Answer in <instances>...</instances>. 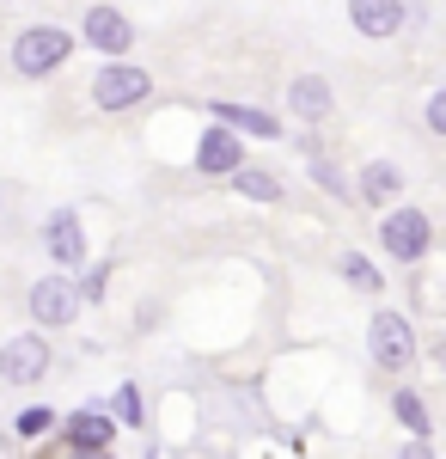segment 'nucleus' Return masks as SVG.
<instances>
[{"mask_svg":"<svg viewBox=\"0 0 446 459\" xmlns=\"http://www.w3.org/2000/svg\"><path fill=\"white\" fill-rule=\"evenodd\" d=\"M73 56V31L62 25H25V31L13 37V74L19 80H49V74H62Z\"/></svg>","mask_w":446,"mask_h":459,"instance_id":"1","label":"nucleus"},{"mask_svg":"<svg viewBox=\"0 0 446 459\" xmlns=\"http://www.w3.org/2000/svg\"><path fill=\"white\" fill-rule=\"evenodd\" d=\"M147 92H153V74L147 68H135L129 56H104L99 62V74H92V105L99 110H135V105H147Z\"/></svg>","mask_w":446,"mask_h":459,"instance_id":"2","label":"nucleus"},{"mask_svg":"<svg viewBox=\"0 0 446 459\" xmlns=\"http://www.w3.org/2000/svg\"><path fill=\"white\" fill-rule=\"evenodd\" d=\"M379 246L391 251V264H422L428 246H434V221L410 203H391V209L379 214Z\"/></svg>","mask_w":446,"mask_h":459,"instance_id":"3","label":"nucleus"},{"mask_svg":"<svg viewBox=\"0 0 446 459\" xmlns=\"http://www.w3.org/2000/svg\"><path fill=\"white\" fill-rule=\"evenodd\" d=\"M367 355H373V368H385V374H404V368H416V331L404 313H373L367 318Z\"/></svg>","mask_w":446,"mask_h":459,"instance_id":"4","label":"nucleus"},{"mask_svg":"<svg viewBox=\"0 0 446 459\" xmlns=\"http://www.w3.org/2000/svg\"><path fill=\"white\" fill-rule=\"evenodd\" d=\"M80 307H86V300H80V282H68L62 270H56V276H37L31 294H25V313H31L43 331H68L73 318H80Z\"/></svg>","mask_w":446,"mask_h":459,"instance_id":"5","label":"nucleus"},{"mask_svg":"<svg viewBox=\"0 0 446 459\" xmlns=\"http://www.w3.org/2000/svg\"><path fill=\"white\" fill-rule=\"evenodd\" d=\"M49 337H37V331H25V337H6L0 343V386H43L49 380Z\"/></svg>","mask_w":446,"mask_h":459,"instance_id":"6","label":"nucleus"},{"mask_svg":"<svg viewBox=\"0 0 446 459\" xmlns=\"http://www.w3.org/2000/svg\"><path fill=\"white\" fill-rule=\"evenodd\" d=\"M80 37H86L99 56H129V49H135V19H129V13H116V6H86Z\"/></svg>","mask_w":446,"mask_h":459,"instance_id":"7","label":"nucleus"},{"mask_svg":"<svg viewBox=\"0 0 446 459\" xmlns=\"http://www.w3.org/2000/svg\"><path fill=\"white\" fill-rule=\"evenodd\" d=\"M43 251H49V264H62V270H80V264H86V227H80L73 209H56L43 221Z\"/></svg>","mask_w":446,"mask_h":459,"instance_id":"8","label":"nucleus"},{"mask_svg":"<svg viewBox=\"0 0 446 459\" xmlns=\"http://www.w3.org/2000/svg\"><path fill=\"white\" fill-rule=\"evenodd\" d=\"M239 166H244V147H239V135H233L227 123L202 129V142H196V172H208V178H233Z\"/></svg>","mask_w":446,"mask_h":459,"instance_id":"9","label":"nucleus"},{"mask_svg":"<svg viewBox=\"0 0 446 459\" xmlns=\"http://www.w3.org/2000/svg\"><path fill=\"white\" fill-rule=\"evenodd\" d=\"M348 25L361 37H398L410 25V6L404 0H348Z\"/></svg>","mask_w":446,"mask_h":459,"instance_id":"10","label":"nucleus"},{"mask_svg":"<svg viewBox=\"0 0 446 459\" xmlns=\"http://www.w3.org/2000/svg\"><path fill=\"white\" fill-rule=\"evenodd\" d=\"M287 110H294L300 123H330V110H337L330 80H324V74H300V80H287Z\"/></svg>","mask_w":446,"mask_h":459,"instance_id":"11","label":"nucleus"},{"mask_svg":"<svg viewBox=\"0 0 446 459\" xmlns=\"http://www.w3.org/2000/svg\"><path fill=\"white\" fill-rule=\"evenodd\" d=\"M208 117H220L227 129H244V135H257V142H281V117L257 105H208Z\"/></svg>","mask_w":446,"mask_h":459,"instance_id":"12","label":"nucleus"},{"mask_svg":"<svg viewBox=\"0 0 446 459\" xmlns=\"http://www.w3.org/2000/svg\"><path fill=\"white\" fill-rule=\"evenodd\" d=\"M361 196H367L373 209H391V203L404 196V172H398L391 160H373V166H361Z\"/></svg>","mask_w":446,"mask_h":459,"instance_id":"13","label":"nucleus"},{"mask_svg":"<svg viewBox=\"0 0 446 459\" xmlns=\"http://www.w3.org/2000/svg\"><path fill=\"white\" fill-rule=\"evenodd\" d=\"M110 435H116V417H104V404H86L80 417H68L73 447H110Z\"/></svg>","mask_w":446,"mask_h":459,"instance_id":"14","label":"nucleus"},{"mask_svg":"<svg viewBox=\"0 0 446 459\" xmlns=\"http://www.w3.org/2000/svg\"><path fill=\"white\" fill-rule=\"evenodd\" d=\"M233 190H239L244 203H281V178L263 172V166H251V160L233 172Z\"/></svg>","mask_w":446,"mask_h":459,"instance_id":"15","label":"nucleus"},{"mask_svg":"<svg viewBox=\"0 0 446 459\" xmlns=\"http://www.w3.org/2000/svg\"><path fill=\"white\" fill-rule=\"evenodd\" d=\"M391 411H398V423L410 429V435H428V404H422V392H391Z\"/></svg>","mask_w":446,"mask_h":459,"instance_id":"16","label":"nucleus"},{"mask_svg":"<svg viewBox=\"0 0 446 459\" xmlns=\"http://www.w3.org/2000/svg\"><path fill=\"white\" fill-rule=\"evenodd\" d=\"M104 411H110L116 423H129V429H141V423H147V411H141V386H116V398H110Z\"/></svg>","mask_w":446,"mask_h":459,"instance_id":"17","label":"nucleus"},{"mask_svg":"<svg viewBox=\"0 0 446 459\" xmlns=\"http://www.w3.org/2000/svg\"><path fill=\"white\" fill-rule=\"evenodd\" d=\"M343 282L361 288V294H379V270L361 257V251H343Z\"/></svg>","mask_w":446,"mask_h":459,"instance_id":"18","label":"nucleus"},{"mask_svg":"<svg viewBox=\"0 0 446 459\" xmlns=\"http://www.w3.org/2000/svg\"><path fill=\"white\" fill-rule=\"evenodd\" d=\"M104 288H110V264H86L80 270V300H104Z\"/></svg>","mask_w":446,"mask_h":459,"instance_id":"19","label":"nucleus"},{"mask_svg":"<svg viewBox=\"0 0 446 459\" xmlns=\"http://www.w3.org/2000/svg\"><path fill=\"white\" fill-rule=\"evenodd\" d=\"M422 123H428L434 135H446V86H434V92H428V105H422Z\"/></svg>","mask_w":446,"mask_h":459,"instance_id":"20","label":"nucleus"},{"mask_svg":"<svg viewBox=\"0 0 446 459\" xmlns=\"http://www.w3.org/2000/svg\"><path fill=\"white\" fill-rule=\"evenodd\" d=\"M312 178H318V190H330V196H343V172H337L330 160H318V153H312Z\"/></svg>","mask_w":446,"mask_h":459,"instance_id":"21","label":"nucleus"},{"mask_svg":"<svg viewBox=\"0 0 446 459\" xmlns=\"http://www.w3.org/2000/svg\"><path fill=\"white\" fill-rule=\"evenodd\" d=\"M56 423V417H49V411H43V404H31V411H25V417H19V435H25V441H31V435H43V429Z\"/></svg>","mask_w":446,"mask_h":459,"instance_id":"22","label":"nucleus"},{"mask_svg":"<svg viewBox=\"0 0 446 459\" xmlns=\"http://www.w3.org/2000/svg\"><path fill=\"white\" fill-rule=\"evenodd\" d=\"M428 368H441V374H446V337H434V343H428Z\"/></svg>","mask_w":446,"mask_h":459,"instance_id":"23","label":"nucleus"},{"mask_svg":"<svg viewBox=\"0 0 446 459\" xmlns=\"http://www.w3.org/2000/svg\"><path fill=\"white\" fill-rule=\"evenodd\" d=\"M6 447H13V441H6V429H0V454H6Z\"/></svg>","mask_w":446,"mask_h":459,"instance_id":"24","label":"nucleus"}]
</instances>
